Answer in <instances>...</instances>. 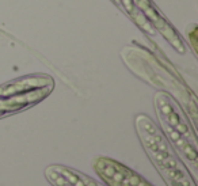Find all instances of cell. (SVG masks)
Listing matches in <instances>:
<instances>
[{"instance_id":"obj_4","label":"cell","mask_w":198,"mask_h":186,"mask_svg":"<svg viewBox=\"0 0 198 186\" xmlns=\"http://www.w3.org/2000/svg\"><path fill=\"white\" fill-rule=\"evenodd\" d=\"M54 88L49 75H27L0 86V118L39 103Z\"/></svg>"},{"instance_id":"obj_9","label":"cell","mask_w":198,"mask_h":186,"mask_svg":"<svg viewBox=\"0 0 198 186\" xmlns=\"http://www.w3.org/2000/svg\"><path fill=\"white\" fill-rule=\"evenodd\" d=\"M113 2H114V3H115V4H117V0H113Z\"/></svg>"},{"instance_id":"obj_5","label":"cell","mask_w":198,"mask_h":186,"mask_svg":"<svg viewBox=\"0 0 198 186\" xmlns=\"http://www.w3.org/2000/svg\"><path fill=\"white\" fill-rule=\"evenodd\" d=\"M91 167L105 186H155L137 171L108 156H94Z\"/></svg>"},{"instance_id":"obj_3","label":"cell","mask_w":198,"mask_h":186,"mask_svg":"<svg viewBox=\"0 0 198 186\" xmlns=\"http://www.w3.org/2000/svg\"><path fill=\"white\" fill-rule=\"evenodd\" d=\"M159 129L175 150L195 181L198 177V145L195 128L191 125L179 103L164 91L153 96Z\"/></svg>"},{"instance_id":"obj_6","label":"cell","mask_w":198,"mask_h":186,"mask_svg":"<svg viewBox=\"0 0 198 186\" xmlns=\"http://www.w3.org/2000/svg\"><path fill=\"white\" fill-rule=\"evenodd\" d=\"M136 8L144 15L148 23L155 29V31H159L163 38L167 39V42L176 50L178 53L183 55L186 53V45L182 39L181 34L174 29V26L167 20V18L157 10L152 0H133Z\"/></svg>"},{"instance_id":"obj_7","label":"cell","mask_w":198,"mask_h":186,"mask_svg":"<svg viewBox=\"0 0 198 186\" xmlns=\"http://www.w3.org/2000/svg\"><path fill=\"white\" fill-rule=\"evenodd\" d=\"M43 174L52 186H105L100 181L62 164H50Z\"/></svg>"},{"instance_id":"obj_2","label":"cell","mask_w":198,"mask_h":186,"mask_svg":"<svg viewBox=\"0 0 198 186\" xmlns=\"http://www.w3.org/2000/svg\"><path fill=\"white\" fill-rule=\"evenodd\" d=\"M134 128L141 147L165 186H197V181L190 174L186 164L151 117L137 114Z\"/></svg>"},{"instance_id":"obj_1","label":"cell","mask_w":198,"mask_h":186,"mask_svg":"<svg viewBox=\"0 0 198 186\" xmlns=\"http://www.w3.org/2000/svg\"><path fill=\"white\" fill-rule=\"evenodd\" d=\"M125 65L143 82L171 95L186 113L191 125L197 126V98L182 76L151 50L138 46H125L121 52Z\"/></svg>"},{"instance_id":"obj_8","label":"cell","mask_w":198,"mask_h":186,"mask_svg":"<svg viewBox=\"0 0 198 186\" xmlns=\"http://www.w3.org/2000/svg\"><path fill=\"white\" fill-rule=\"evenodd\" d=\"M193 29L194 30H191V31H189V39H190V45H191V48H193V50H194V53L197 55V37H195V30H197V25H194L193 26Z\"/></svg>"}]
</instances>
